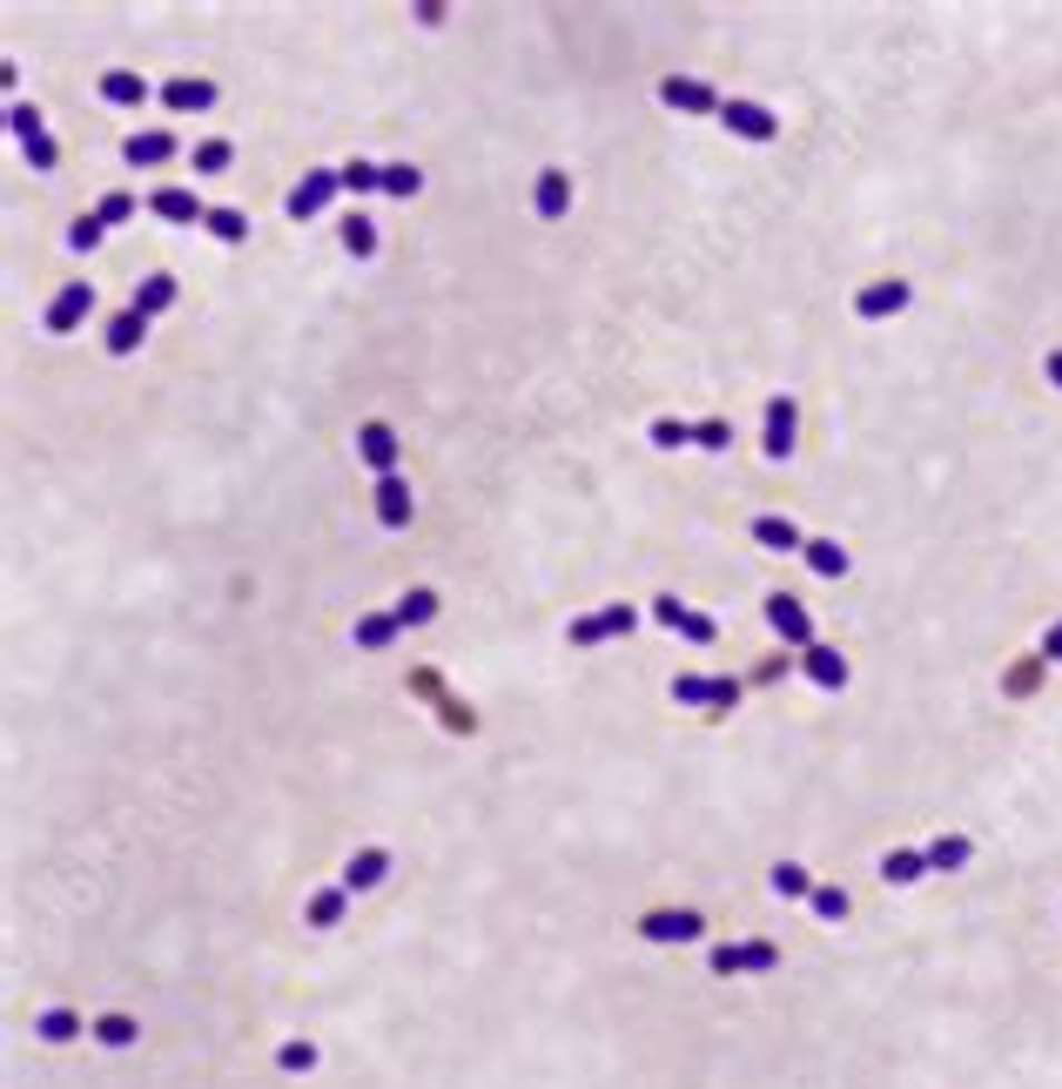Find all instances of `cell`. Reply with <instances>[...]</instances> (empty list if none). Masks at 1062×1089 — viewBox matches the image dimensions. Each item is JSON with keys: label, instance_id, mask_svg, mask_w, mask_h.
Instances as JSON below:
<instances>
[{"label": "cell", "instance_id": "6da1fadb", "mask_svg": "<svg viewBox=\"0 0 1062 1089\" xmlns=\"http://www.w3.org/2000/svg\"><path fill=\"white\" fill-rule=\"evenodd\" d=\"M336 189H343V168H309V175L296 182V189H289V203H283V209H289L296 223H309V216H323V209H330V196H336Z\"/></svg>", "mask_w": 1062, "mask_h": 1089}, {"label": "cell", "instance_id": "7a4b0ae2", "mask_svg": "<svg viewBox=\"0 0 1062 1089\" xmlns=\"http://www.w3.org/2000/svg\"><path fill=\"white\" fill-rule=\"evenodd\" d=\"M88 316H95V283H61V296L41 310L48 336H68V330H81Z\"/></svg>", "mask_w": 1062, "mask_h": 1089}, {"label": "cell", "instance_id": "3957f363", "mask_svg": "<svg viewBox=\"0 0 1062 1089\" xmlns=\"http://www.w3.org/2000/svg\"><path fill=\"white\" fill-rule=\"evenodd\" d=\"M639 935H646V942H659V949H672V942H699V935H706V922L692 915V908H652V915L639 922Z\"/></svg>", "mask_w": 1062, "mask_h": 1089}, {"label": "cell", "instance_id": "277c9868", "mask_svg": "<svg viewBox=\"0 0 1062 1089\" xmlns=\"http://www.w3.org/2000/svg\"><path fill=\"white\" fill-rule=\"evenodd\" d=\"M720 128L740 135V141H780V121H774V108H760V101H727V108H720Z\"/></svg>", "mask_w": 1062, "mask_h": 1089}, {"label": "cell", "instance_id": "5b68a950", "mask_svg": "<svg viewBox=\"0 0 1062 1089\" xmlns=\"http://www.w3.org/2000/svg\"><path fill=\"white\" fill-rule=\"evenodd\" d=\"M767 626H774L787 646H800V653L814 646V612H807L794 592H774V599H767Z\"/></svg>", "mask_w": 1062, "mask_h": 1089}, {"label": "cell", "instance_id": "8992f818", "mask_svg": "<svg viewBox=\"0 0 1062 1089\" xmlns=\"http://www.w3.org/2000/svg\"><path fill=\"white\" fill-rule=\"evenodd\" d=\"M632 626H639V612H632V606H606V612L572 619V626H566V639H572V646H599V639H619V632H632Z\"/></svg>", "mask_w": 1062, "mask_h": 1089}, {"label": "cell", "instance_id": "52a82bcc", "mask_svg": "<svg viewBox=\"0 0 1062 1089\" xmlns=\"http://www.w3.org/2000/svg\"><path fill=\"white\" fill-rule=\"evenodd\" d=\"M659 101L679 108V115H720V108H727L706 81H686V75H666V81H659Z\"/></svg>", "mask_w": 1062, "mask_h": 1089}, {"label": "cell", "instance_id": "ba28073f", "mask_svg": "<svg viewBox=\"0 0 1062 1089\" xmlns=\"http://www.w3.org/2000/svg\"><path fill=\"white\" fill-rule=\"evenodd\" d=\"M760 451L767 458H794V398H767V418H760Z\"/></svg>", "mask_w": 1062, "mask_h": 1089}, {"label": "cell", "instance_id": "9c48e42d", "mask_svg": "<svg viewBox=\"0 0 1062 1089\" xmlns=\"http://www.w3.org/2000/svg\"><path fill=\"white\" fill-rule=\"evenodd\" d=\"M397 451H404V444H397V431H391L384 418H371V424L357 431V458H364L377 478H391V471H397Z\"/></svg>", "mask_w": 1062, "mask_h": 1089}, {"label": "cell", "instance_id": "30bf717a", "mask_svg": "<svg viewBox=\"0 0 1062 1089\" xmlns=\"http://www.w3.org/2000/svg\"><path fill=\"white\" fill-rule=\"evenodd\" d=\"M908 296H915V290H908L902 276H888V283H867V290L854 296V316H867V323H881V316H902V310H908Z\"/></svg>", "mask_w": 1062, "mask_h": 1089}, {"label": "cell", "instance_id": "8fae6325", "mask_svg": "<svg viewBox=\"0 0 1062 1089\" xmlns=\"http://www.w3.org/2000/svg\"><path fill=\"white\" fill-rule=\"evenodd\" d=\"M161 101H168V115H203V108H216V81H203V75H175V81L161 88Z\"/></svg>", "mask_w": 1062, "mask_h": 1089}, {"label": "cell", "instance_id": "7c38bea8", "mask_svg": "<svg viewBox=\"0 0 1062 1089\" xmlns=\"http://www.w3.org/2000/svg\"><path fill=\"white\" fill-rule=\"evenodd\" d=\"M754 544H767V552H807V531L780 511H760L754 518Z\"/></svg>", "mask_w": 1062, "mask_h": 1089}, {"label": "cell", "instance_id": "4fadbf2b", "mask_svg": "<svg viewBox=\"0 0 1062 1089\" xmlns=\"http://www.w3.org/2000/svg\"><path fill=\"white\" fill-rule=\"evenodd\" d=\"M800 673H807L814 686H827V693H840V686H847V659H840V646H820V639L800 653Z\"/></svg>", "mask_w": 1062, "mask_h": 1089}, {"label": "cell", "instance_id": "5bb4252c", "mask_svg": "<svg viewBox=\"0 0 1062 1089\" xmlns=\"http://www.w3.org/2000/svg\"><path fill=\"white\" fill-rule=\"evenodd\" d=\"M148 209H155L161 223H175V229H196V223L209 216V209H203L189 189H155V196H148Z\"/></svg>", "mask_w": 1062, "mask_h": 1089}, {"label": "cell", "instance_id": "9a60e30c", "mask_svg": "<svg viewBox=\"0 0 1062 1089\" xmlns=\"http://www.w3.org/2000/svg\"><path fill=\"white\" fill-rule=\"evenodd\" d=\"M168 155H175V135H168V128H148V135H128V141H121V161H128V168H161Z\"/></svg>", "mask_w": 1062, "mask_h": 1089}, {"label": "cell", "instance_id": "2e32d148", "mask_svg": "<svg viewBox=\"0 0 1062 1089\" xmlns=\"http://www.w3.org/2000/svg\"><path fill=\"white\" fill-rule=\"evenodd\" d=\"M384 874H391V854H384V847H364V854H350V861H343V887H350V894L377 887Z\"/></svg>", "mask_w": 1062, "mask_h": 1089}, {"label": "cell", "instance_id": "e0dca14e", "mask_svg": "<svg viewBox=\"0 0 1062 1089\" xmlns=\"http://www.w3.org/2000/svg\"><path fill=\"white\" fill-rule=\"evenodd\" d=\"M411 511H417V504H411V484H404L397 471H391V478H377V518H384L391 531H404V524H411Z\"/></svg>", "mask_w": 1062, "mask_h": 1089}, {"label": "cell", "instance_id": "ac0fdd59", "mask_svg": "<svg viewBox=\"0 0 1062 1089\" xmlns=\"http://www.w3.org/2000/svg\"><path fill=\"white\" fill-rule=\"evenodd\" d=\"M922 874H928L922 847H888V854H881V881H888V887H915Z\"/></svg>", "mask_w": 1062, "mask_h": 1089}, {"label": "cell", "instance_id": "d6986e66", "mask_svg": "<svg viewBox=\"0 0 1062 1089\" xmlns=\"http://www.w3.org/2000/svg\"><path fill=\"white\" fill-rule=\"evenodd\" d=\"M101 101H108V108H141V101H148V81H141L135 68H108V75H101Z\"/></svg>", "mask_w": 1062, "mask_h": 1089}, {"label": "cell", "instance_id": "ffe728a7", "mask_svg": "<svg viewBox=\"0 0 1062 1089\" xmlns=\"http://www.w3.org/2000/svg\"><path fill=\"white\" fill-rule=\"evenodd\" d=\"M566 209H572V175L566 168H539V216L559 223Z\"/></svg>", "mask_w": 1062, "mask_h": 1089}, {"label": "cell", "instance_id": "44dd1931", "mask_svg": "<svg viewBox=\"0 0 1062 1089\" xmlns=\"http://www.w3.org/2000/svg\"><path fill=\"white\" fill-rule=\"evenodd\" d=\"M922 854H928V874H955V867H968L975 841H968V834H942V841H928Z\"/></svg>", "mask_w": 1062, "mask_h": 1089}, {"label": "cell", "instance_id": "7402d4cb", "mask_svg": "<svg viewBox=\"0 0 1062 1089\" xmlns=\"http://www.w3.org/2000/svg\"><path fill=\"white\" fill-rule=\"evenodd\" d=\"M168 303H175V276H141V283H135V303H128V310L155 323V316H161Z\"/></svg>", "mask_w": 1062, "mask_h": 1089}, {"label": "cell", "instance_id": "603a6c76", "mask_svg": "<svg viewBox=\"0 0 1062 1089\" xmlns=\"http://www.w3.org/2000/svg\"><path fill=\"white\" fill-rule=\"evenodd\" d=\"M141 336H148V316L121 310V316L108 323V356H135V350H141Z\"/></svg>", "mask_w": 1062, "mask_h": 1089}, {"label": "cell", "instance_id": "cb8c5ba5", "mask_svg": "<svg viewBox=\"0 0 1062 1089\" xmlns=\"http://www.w3.org/2000/svg\"><path fill=\"white\" fill-rule=\"evenodd\" d=\"M767 881H774V894H780V901H814V874H807L800 861H780Z\"/></svg>", "mask_w": 1062, "mask_h": 1089}, {"label": "cell", "instance_id": "d4e9b609", "mask_svg": "<svg viewBox=\"0 0 1062 1089\" xmlns=\"http://www.w3.org/2000/svg\"><path fill=\"white\" fill-rule=\"evenodd\" d=\"M343 908H350V887H343V881L323 887V894H309V929H336V922H343Z\"/></svg>", "mask_w": 1062, "mask_h": 1089}, {"label": "cell", "instance_id": "484cf974", "mask_svg": "<svg viewBox=\"0 0 1062 1089\" xmlns=\"http://www.w3.org/2000/svg\"><path fill=\"white\" fill-rule=\"evenodd\" d=\"M391 639H397V612H364V619H357V646H364V653H384Z\"/></svg>", "mask_w": 1062, "mask_h": 1089}, {"label": "cell", "instance_id": "4316f807", "mask_svg": "<svg viewBox=\"0 0 1062 1089\" xmlns=\"http://www.w3.org/2000/svg\"><path fill=\"white\" fill-rule=\"evenodd\" d=\"M88 1036H95L101 1049H128L141 1029H135V1016H95V1022H88Z\"/></svg>", "mask_w": 1062, "mask_h": 1089}, {"label": "cell", "instance_id": "83f0119b", "mask_svg": "<svg viewBox=\"0 0 1062 1089\" xmlns=\"http://www.w3.org/2000/svg\"><path fill=\"white\" fill-rule=\"evenodd\" d=\"M800 559H807L820 579H840V572H847V552H840L834 538H807V552H800Z\"/></svg>", "mask_w": 1062, "mask_h": 1089}, {"label": "cell", "instance_id": "f1b7e54d", "mask_svg": "<svg viewBox=\"0 0 1062 1089\" xmlns=\"http://www.w3.org/2000/svg\"><path fill=\"white\" fill-rule=\"evenodd\" d=\"M343 249L357 256V263L377 256V223H371V216H343Z\"/></svg>", "mask_w": 1062, "mask_h": 1089}, {"label": "cell", "instance_id": "f546056e", "mask_svg": "<svg viewBox=\"0 0 1062 1089\" xmlns=\"http://www.w3.org/2000/svg\"><path fill=\"white\" fill-rule=\"evenodd\" d=\"M203 229H209L216 243H249V216H243V209H209Z\"/></svg>", "mask_w": 1062, "mask_h": 1089}, {"label": "cell", "instance_id": "4dcf8cb0", "mask_svg": "<svg viewBox=\"0 0 1062 1089\" xmlns=\"http://www.w3.org/2000/svg\"><path fill=\"white\" fill-rule=\"evenodd\" d=\"M431 619H437V592L431 586H417V592L397 599V626H431Z\"/></svg>", "mask_w": 1062, "mask_h": 1089}, {"label": "cell", "instance_id": "1f68e13d", "mask_svg": "<svg viewBox=\"0 0 1062 1089\" xmlns=\"http://www.w3.org/2000/svg\"><path fill=\"white\" fill-rule=\"evenodd\" d=\"M35 1036H41V1042H75V1036H81V1016H75V1009H48V1016L35 1022Z\"/></svg>", "mask_w": 1062, "mask_h": 1089}, {"label": "cell", "instance_id": "d6a6232c", "mask_svg": "<svg viewBox=\"0 0 1062 1089\" xmlns=\"http://www.w3.org/2000/svg\"><path fill=\"white\" fill-rule=\"evenodd\" d=\"M343 189H350V196H371V189H384V168H377V161H364V155H357V161H343Z\"/></svg>", "mask_w": 1062, "mask_h": 1089}, {"label": "cell", "instance_id": "836d02e7", "mask_svg": "<svg viewBox=\"0 0 1062 1089\" xmlns=\"http://www.w3.org/2000/svg\"><path fill=\"white\" fill-rule=\"evenodd\" d=\"M774 969H780L774 942H740V975H774Z\"/></svg>", "mask_w": 1062, "mask_h": 1089}, {"label": "cell", "instance_id": "e575fe53", "mask_svg": "<svg viewBox=\"0 0 1062 1089\" xmlns=\"http://www.w3.org/2000/svg\"><path fill=\"white\" fill-rule=\"evenodd\" d=\"M417 189H424V175H417L411 161H391V168H384V196H404V203H411Z\"/></svg>", "mask_w": 1062, "mask_h": 1089}, {"label": "cell", "instance_id": "d590c367", "mask_svg": "<svg viewBox=\"0 0 1062 1089\" xmlns=\"http://www.w3.org/2000/svg\"><path fill=\"white\" fill-rule=\"evenodd\" d=\"M692 444H699V451H727V444H734V424H727V418H699V424H692Z\"/></svg>", "mask_w": 1062, "mask_h": 1089}, {"label": "cell", "instance_id": "8d00e7d4", "mask_svg": "<svg viewBox=\"0 0 1062 1089\" xmlns=\"http://www.w3.org/2000/svg\"><path fill=\"white\" fill-rule=\"evenodd\" d=\"M807 908H814L820 922H847V887H834V881H827V887H814V901H807Z\"/></svg>", "mask_w": 1062, "mask_h": 1089}, {"label": "cell", "instance_id": "74e56055", "mask_svg": "<svg viewBox=\"0 0 1062 1089\" xmlns=\"http://www.w3.org/2000/svg\"><path fill=\"white\" fill-rule=\"evenodd\" d=\"M672 699H679V706H714V679L679 673V679H672Z\"/></svg>", "mask_w": 1062, "mask_h": 1089}, {"label": "cell", "instance_id": "f35d334b", "mask_svg": "<svg viewBox=\"0 0 1062 1089\" xmlns=\"http://www.w3.org/2000/svg\"><path fill=\"white\" fill-rule=\"evenodd\" d=\"M236 161V148L229 141H196V175H223Z\"/></svg>", "mask_w": 1062, "mask_h": 1089}, {"label": "cell", "instance_id": "ab89813d", "mask_svg": "<svg viewBox=\"0 0 1062 1089\" xmlns=\"http://www.w3.org/2000/svg\"><path fill=\"white\" fill-rule=\"evenodd\" d=\"M8 128L21 135V148H28L35 135H48V128H41V108H28V101H14V108H8Z\"/></svg>", "mask_w": 1062, "mask_h": 1089}, {"label": "cell", "instance_id": "60d3db41", "mask_svg": "<svg viewBox=\"0 0 1062 1089\" xmlns=\"http://www.w3.org/2000/svg\"><path fill=\"white\" fill-rule=\"evenodd\" d=\"M652 444H659V451H679V444H692V424H686V418H659V424H652Z\"/></svg>", "mask_w": 1062, "mask_h": 1089}, {"label": "cell", "instance_id": "b9f144b4", "mask_svg": "<svg viewBox=\"0 0 1062 1089\" xmlns=\"http://www.w3.org/2000/svg\"><path fill=\"white\" fill-rule=\"evenodd\" d=\"M679 639H686V646H714V639H720V626L706 619V612H686V619H679Z\"/></svg>", "mask_w": 1062, "mask_h": 1089}, {"label": "cell", "instance_id": "7bdbcfd3", "mask_svg": "<svg viewBox=\"0 0 1062 1089\" xmlns=\"http://www.w3.org/2000/svg\"><path fill=\"white\" fill-rule=\"evenodd\" d=\"M28 161H35L41 175H55V168H61V148H55V135H35V141H28Z\"/></svg>", "mask_w": 1062, "mask_h": 1089}, {"label": "cell", "instance_id": "ee69618b", "mask_svg": "<svg viewBox=\"0 0 1062 1089\" xmlns=\"http://www.w3.org/2000/svg\"><path fill=\"white\" fill-rule=\"evenodd\" d=\"M101 236H108V223H101V216H81V223L68 229V249H95Z\"/></svg>", "mask_w": 1062, "mask_h": 1089}, {"label": "cell", "instance_id": "f6af8a7d", "mask_svg": "<svg viewBox=\"0 0 1062 1089\" xmlns=\"http://www.w3.org/2000/svg\"><path fill=\"white\" fill-rule=\"evenodd\" d=\"M686 612H692V606H679V592H659V599H652V619H659L666 632H679V619H686Z\"/></svg>", "mask_w": 1062, "mask_h": 1089}, {"label": "cell", "instance_id": "bcb514c9", "mask_svg": "<svg viewBox=\"0 0 1062 1089\" xmlns=\"http://www.w3.org/2000/svg\"><path fill=\"white\" fill-rule=\"evenodd\" d=\"M95 216H101V223H128V216H135V196H128V189H115V196H101V209H95Z\"/></svg>", "mask_w": 1062, "mask_h": 1089}, {"label": "cell", "instance_id": "7dc6e473", "mask_svg": "<svg viewBox=\"0 0 1062 1089\" xmlns=\"http://www.w3.org/2000/svg\"><path fill=\"white\" fill-rule=\"evenodd\" d=\"M276 1062H283V1069H316V1042H283Z\"/></svg>", "mask_w": 1062, "mask_h": 1089}, {"label": "cell", "instance_id": "c3c4849f", "mask_svg": "<svg viewBox=\"0 0 1062 1089\" xmlns=\"http://www.w3.org/2000/svg\"><path fill=\"white\" fill-rule=\"evenodd\" d=\"M740 706V679H714V706L706 713H734Z\"/></svg>", "mask_w": 1062, "mask_h": 1089}, {"label": "cell", "instance_id": "681fc988", "mask_svg": "<svg viewBox=\"0 0 1062 1089\" xmlns=\"http://www.w3.org/2000/svg\"><path fill=\"white\" fill-rule=\"evenodd\" d=\"M714 975H740V942H720L714 949Z\"/></svg>", "mask_w": 1062, "mask_h": 1089}, {"label": "cell", "instance_id": "f907efd6", "mask_svg": "<svg viewBox=\"0 0 1062 1089\" xmlns=\"http://www.w3.org/2000/svg\"><path fill=\"white\" fill-rule=\"evenodd\" d=\"M1042 377H1049V384L1062 391V350H1049V356H1042Z\"/></svg>", "mask_w": 1062, "mask_h": 1089}, {"label": "cell", "instance_id": "816d5d0a", "mask_svg": "<svg viewBox=\"0 0 1062 1089\" xmlns=\"http://www.w3.org/2000/svg\"><path fill=\"white\" fill-rule=\"evenodd\" d=\"M1042 659H1062V626H1049V639H1042Z\"/></svg>", "mask_w": 1062, "mask_h": 1089}]
</instances>
